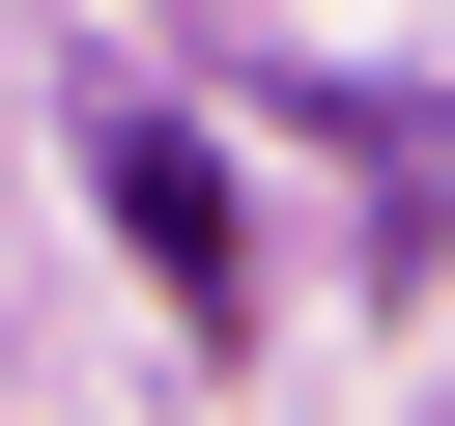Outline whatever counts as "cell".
I'll return each instance as SVG.
<instances>
[{
    "instance_id": "cell-1",
    "label": "cell",
    "mask_w": 455,
    "mask_h": 426,
    "mask_svg": "<svg viewBox=\"0 0 455 426\" xmlns=\"http://www.w3.org/2000/svg\"><path fill=\"white\" fill-rule=\"evenodd\" d=\"M114 227H142V284H171V312H228V284H256V256H228V170H199V142H114Z\"/></svg>"
}]
</instances>
